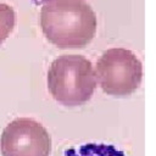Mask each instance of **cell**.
Returning a JSON list of instances; mask_svg holds the SVG:
<instances>
[{
    "label": "cell",
    "mask_w": 156,
    "mask_h": 156,
    "mask_svg": "<svg viewBox=\"0 0 156 156\" xmlns=\"http://www.w3.org/2000/svg\"><path fill=\"white\" fill-rule=\"evenodd\" d=\"M1 156H49L51 138L46 128L29 117L11 121L0 138Z\"/></svg>",
    "instance_id": "277c9868"
},
{
    "label": "cell",
    "mask_w": 156,
    "mask_h": 156,
    "mask_svg": "<svg viewBox=\"0 0 156 156\" xmlns=\"http://www.w3.org/2000/svg\"><path fill=\"white\" fill-rule=\"evenodd\" d=\"M46 1H49V0H32V2L35 4V5H43V4L46 2Z\"/></svg>",
    "instance_id": "52a82bcc"
},
{
    "label": "cell",
    "mask_w": 156,
    "mask_h": 156,
    "mask_svg": "<svg viewBox=\"0 0 156 156\" xmlns=\"http://www.w3.org/2000/svg\"><path fill=\"white\" fill-rule=\"evenodd\" d=\"M63 156H126V155L123 151L110 144L88 143L67 149Z\"/></svg>",
    "instance_id": "5b68a950"
},
{
    "label": "cell",
    "mask_w": 156,
    "mask_h": 156,
    "mask_svg": "<svg viewBox=\"0 0 156 156\" xmlns=\"http://www.w3.org/2000/svg\"><path fill=\"white\" fill-rule=\"evenodd\" d=\"M96 24V15L85 0H49L41 5V30L60 49L84 48L94 38Z\"/></svg>",
    "instance_id": "6da1fadb"
},
{
    "label": "cell",
    "mask_w": 156,
    "mask_h": 156,
    "mask_svg": "<svg viewBox=\"0 0 156 156\" xmlns=\"http://www.w3.org/2000/svg\"><path fill=\"white\" fill-rule=\"evenodd\" d=\"M16 13L7 4H0V44L4 43L13 30Z\"/></svg>",
    "instance_id": "8992f818"
},
{
    "label": "cell",
    "mask_w": 156,
    "mask_h": 156,
    "mask_svg": "<svg viewBox=\"0 0 156 156\" xmlns=\"http://www.w3.org/2000/svg\"><path fill=\"white\" fill-rule=\"evenodd\" d=\"M96 84L104 93L113 96H127L141 83L143 65L136 55L123 48L107 49L95 67Z\"/></svg>",
    "instance_id": "3957f363"
},
{
    "label": "cell",
    "mask_w": 156,
    "mask_h": 156,
    "mask_svg": "<svg viewBox=\"0 0 156 156\" xmlns=\"http://www.w3.org/2000/svg\"><path fill=\"white\" fill-rule=\"evenodd\" d=\"M96 88L91 62L82 55L56 57L48 71V89L61 105L79 106L90 100Z\"/></svg>",
    "instance_id": "7a4b0ae2"
}]
</instances>
